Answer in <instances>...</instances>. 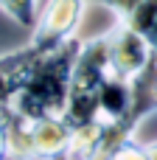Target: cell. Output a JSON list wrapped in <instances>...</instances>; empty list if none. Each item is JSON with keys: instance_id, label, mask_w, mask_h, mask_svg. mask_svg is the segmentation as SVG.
I'll return each instance as SVG.
<instances>
[{"instance_id": "cell-10", "label": "cell", "mask_w": 157, "mask_h": 160, "mask_svg": "<svg viewBox=\"0 0 157 160\" xmlns=\"http://www.w3.org/2000/svg\"><path fill=\"white\" fill-rule=\"evenodd\" d=\"M8 158V138H6V127H3V118H0V160Z\"/></svg>"}, {"instance_id": "cell-7", "label": "cell", "mask_w": 157, "mask_h": 160, "mask_svg": "<svg viewBox=\"0 0 157 160\" xmlns=\"http://www.w3.org/2000/svg\"><path fill=\"white\" fill-rule=\"evenodd\" d=\"M110 160H152V152H149L146 143H140V141H129V143H124Z\"/></svg>"}, {"instance_id": "cell-1", "label": "cell", "mask_w": 157, "mask_h": 160, "mask_svg": "<svg viewBox=\"0 0 157 160\" xmlns=\"http://www.w3.org/2000/svg\"><path fill=\"white\" fill-rule=\"evenodd\" d=\"M79 51H81V39L73 37L59 51L28 68L20 79V90L8 110L22 118H62L67 110L70 79Z\"/></svg>"}, {"instance_id": "cell-8", "label": "cell", "mask_w": 157, "mask_h": 160, "mask_svg": "<svg viewBox=\"0 0 157 160\" xmlns=\"http://www.w3.org/2000/svg\"><path fill=\"white\" fill-rule=\"evenodd\" d=\"M87 3H98V6H104V8H110L118 20H126L143 0H87Z\"/></svg>"}, {"instance_id": "cell-3", "label": "cell", "mask_w": 157, "mask_h": 160, "mask_svg": "<svg viewBox=\"0 0 157 160\" xmlns=\"http://www.w3.org/2000/svg\"><path fill=\"white\" fill-rule=\"evenodd\" d=\"M110 76H112V65H110V42H107V31H104V34L81 42V51H79V59L73 68L67 110L62 115L73 132L98 121V96Z\"/></svg>"}, {"instance_id": "cell-5", "label": "cell", "mask_w": 157, "mask_h": 160, "mask_svg": "<svg viewBox=\"0 0 157 160\" xmlns=\"http://www.w3.org/2000/svg\"><path fill=\"white\" fill-rule=\"evenodd\" d=\"M121 22H126L129 28H135L146 42H149V48H152V53H155V62H157V0H143L126 20H121Z\"/></svg>"}, {"instance_id": "cell-6", "label": "cell", "mask_w": 157, "mask_h": 160, "mask_svg": "<svg viewBox=\"0 0 157 160\" xmlns=\"http://www.w3.org/2000/svg\"><path fill=\"white\" fill-rule=\"evenodd\" d=\"M0 11L17 25H37L39 0H0Z\"/></svg>"}, {"instance_id": "cell-9", "label": "cell", "mask_w": 157, "mask_h": 160, "mask_svg": "<svg viewBox=\"0 0 157 160\" xmlns=\"http://www.w3.org/2000/svg\"><path fill=\"white\" fill-rule=\"evenodd\" d=\"M76 155L73 152H56V155H34V158H25V160H73Z\"/></svg>"}, {"instance_id": "cell-11", "label": "cell", "mask_w": 157, "mask_h": 160, "mask_svg": "<svg viewBox=\"0 0 157 160\" xmlns=\"http://www.w3.org/2000/svg\"><path fill=\"white\" fill-rule=\"evenodd\" d=\"M6 160H20V158H11V155H8V158H6Z\"/></svg>"}, {"instance_id": "cell-4", "label": "cell", "mask_w": 157, "mask_h": 160, "mask_svg": "<svg viewBox=\"0 0 157 160\" xmlns=\"http://www.w3.org/2000/svg\"><path fill=\"white\" fill-rule=\"evenodd\" d=\"M107 42H110V65H112V73L121 76V79L135 82L155 62V53H152L149 42L135 28H129L121 20H118V25H112L107 31Z\"/></svg>"}, {"instance_id": "cell-2", "label": "cell", "mask_w": 157, "mask_h": 160, "mask_svg": "<svg viewBox=\"0 0 157 160\" xmlns=\"http://www.w3.org/2000/svg\"><path fill=\"white\" fill-rule=\"evenodd\" d=\"M84 8H87V0H48L37 17L31 39L17 51L0 53V70L22 79L28 68H34L39 59L51 56L53 51H59L65 42L76 37Z\"/></svg>"}]
</instances>
